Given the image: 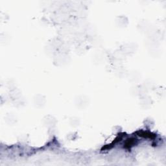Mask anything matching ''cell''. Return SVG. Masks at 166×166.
I'll return each instance as SVG.
<instances>
[{
	"instance_id": "1",
	"label": "cell",
	"mask_w": 166,
	"mask_h": 166,
	"mask_svg": "<svg viewBox=\"0 0 166 166\" xmlns=\"http://www.w3.org/2000/svg\"><path fill=\"white\" fill-rule=\"evenodd\" d=\"M136 134L138 136L141 137L143 138L146 139H154L156 138V135L155 134H153L152 132L149 131H143V130H140L136 132Z\"/></svg>"
},
{
	"instance_id": "2",
	"label": "cell",
	"mask_w": 166,
	"mask_h": 166,
	"mask_svg": "<svg viewBox=\"0 0 166 166\" xmlns=\"http://www.w3.org/2000/svg\"><path fill=\"white\" fill-rule=\"evenodd\" d=\"M136 141H137V140L136 138H130L127 140V141L124 143V147L125 149H130L132 147L134 146L136 143Z\"/></svg>"
}]
</instances>
